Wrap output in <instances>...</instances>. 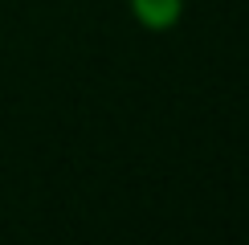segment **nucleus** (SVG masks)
<instances>
[{"label": "nucleus", "instance_id": "f257e3e1", "mask_svg": "<svg viewBox=\"0 0 249 245\" xmlns=\"http://www.w3.org/2000/svg\"><path fill=\"white\" fill-rule=\"evenodd\" d=\"M127 13L143 33H172L184 25L188 0H127Z\"/></svg>", "mask_w": 249, "mask_h": 245}]
</instances>
